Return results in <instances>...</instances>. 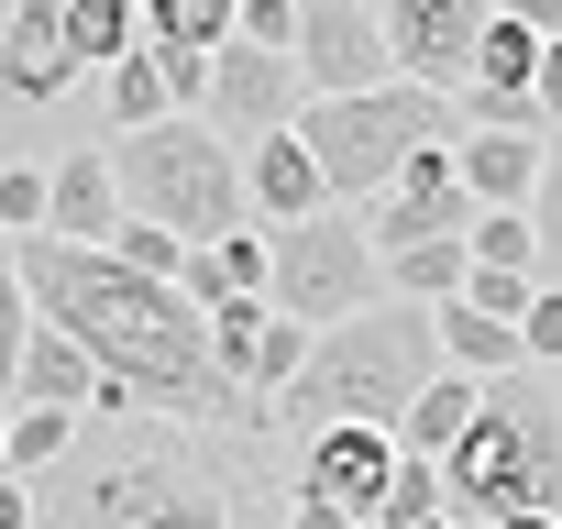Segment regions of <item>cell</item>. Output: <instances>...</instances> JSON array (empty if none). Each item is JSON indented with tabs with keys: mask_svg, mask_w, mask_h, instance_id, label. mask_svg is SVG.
Listing matches in <instances>:
<instances>
[{
	"mask_svg": "<svg viewBox=\"0 0 562 529\" xmlns=\"http://www.w3.org/2000/svg\"><path fill=\"white\" fill-rule=\"evenodd\" d=\"M299 144H310V166H321V188H331V210H364L419 144H452V100L441 89H408V78H386V89H342V100H299V122H288Z\"/></svg>",
	"mask_w": 562,
	"mask_h": 529,
	"instance_id": "cell-6",
	"label": "cell"
},
{
	"mask_svg": "<svg viewBox=\"0 0 562 529\" xmlns=\"http://www.w3.org/2000/svg\"><path fill=\"white\" fill-rule=\"evenodd\" d=\"M299 364H310V331H299V320H265V342H254V353H243V375H232V386H243V408L265 419V397L288 386Z\"/></svg>",
	"mask_w": 562,
	"mask_h": 529,
	"instance_id": "cell-26",
	"label": "cell"
},
{
	"mask_svg": "<svg viewBox=\"0 0 562 529\" xmlns=\"http://www.w3.org/2000/svg\"><path fill=\"white\" fill-rule=\"evenodd\" d=\"M551 386H562V375H551Z\"/></svg>",
	"mask_w": 562,
	"mask_h": 529,
	"instance_id": "cell-44",
	"label": "cell"
},
{
	"mask_svg": "<svg viewBox=\"0 0 562 529\" xmlns=\"http://www.w3.org/2000/svg\"><path fill=\"white\" fill-rule=\"evenodd\" d=\"M288 529H364V518L331 507V496H299V485H288Z\"/></svg>",
	"mask_w": 562,
	"mask_h": 529,
	"instance_id": "cell-39",
	"label": "cell"
},
{
	"mask_svg": "<svg viewBox=\"0 0 562 529\" xmlns=\"http://www.w3.org/2000/svg\"><path fill=\"white\" fill-rule=\"evenodd\" d=\"M310 210H331L310 144H299V133H254V144H243V221H254V232H288V221H310Z\"/></svg>",
	"mask_w": 562,
	"mask_h": 529,
	"instance_id": "cell-14",
	"label": "cell"
},
{
	"mask_svg": "<svg viewBox=\"0 0 562 529\" xmlns=\"http://www.w3.org/2000/svg\"><path fill=\"white\" fill-rule=\"evenodd\" d=\"M0 397H12V408H67V419H89L100 364H89L56 320H34V331H23V353H12V375H0Z\"/></svg>",
	"mask_w": 562,
	"mask_h": 529,
	"instance_id": "cell-16",
	"label": "cell"
},
{
	"mask_svg": "<svg viewBox=\"0 0 562 529\" xmlns=\"http://www.w3.org/2000/svg\"><path fill=\"white\" fill-rule=\"evenodd\" d=\"M375 299H386V264H375V243H364L353 210H310L288 232H265V309L276 320L331 331V320H353Z\"/></svg>",
	"mask_w": 562,
	"mask_h": 529,
	"instance_id": "cell-7",
	"label": "cell"
},
{
	"mask_svg": "<svg viewBox=\"0 0 562 529\" xmlns=\"http://www.w3.org/2000/svg\"><path fill=\"white\" fill-rule=\"evenodd\" d=\"M430 474H441V518L452 529H474V518H562V386L540 364L485 375L463 441Z\"/></svg>",
	"mask_w": 562,
	"mask_h": 529,
	"instance_id": "cell-4",
	"label": "cell"
},
{
	"mask_svg": "<svg viewBox=\"0 0 562 529\" xmlns=\"http://www.w3.org/2000/svg\"><path fill=\"white\" fill-rule=\"evenodd\" d=\"M67 89H78V67L56 34V0H0V144L34 133Z\"/></svg>",
	"mask_w": 562,
	"mask_h": 529,
	"instance_id": "cell-10",
	"label": "cell"
},
{
	"mask_svg": "<svg viewBox=\"0 0 562 529\" xmlns=\"http://www.w3.org/2000/svg\"><path fill=\"white\" fill-rule=\"evenodd\" d=\"M232 45L288 56V45H299V0H232Z\"/></svg>",
	"mask_w": 562,
	"mask_h": 529,
	"instance_id": "cell-34",
	"label": "cell"
},
{
	"mask_svg": "<svg viewBox=\"0 0 562 529\" xmlns=\"http://www.w3.org/2000/svg\"><path fill=\"white\" fill-rule=\"evenodd\" d=\"M199 122L243 155L254 133H288L299 122V67L288 56H265V45H221L210 56V89H199Z\"/></svg>",
	"mask_w": 562,
	"mask_h": 529,
	"instance_id": "cell-12",
	"label": "cell"
},
{
	"mask_svg": "<svg viewBox=\"0 0 562 529\" xmlns=\"http://www.w3.org/2000/svg\"><path fill=\"white\" fill-rule=\"evenodd\" d=\"M452 177H463L474 210H529L540 144H529V133H452Z\"/></svg>",
	"mask_w": 562,
	"mask_h": 529,
	"instance_id": "cell-17",
	"label": "cell"
},
{
	"mask_svg": "<svg viewBox=\"0 0 562 529\" xmlns=\"http://www.w3.org/2000/svg\"><path fill=\"white\" fill-rule=\"evenodd\" d=\"M56 34H67V67H78V78H100V67H122V56L144 45L133 0H56Z\"/></svg>",
	"mask_w": 562,
	"mask_h": 529,
	"instance_id": "cell-21",
	"label": "cell"
},
{
	"mask_svg": "<svg viewBox=\"0 0 562 529\" xmlns=\"http://www.w3.org/2000/svg\"><path fill=\"white\" fill-rule=\"evenodd\" d=\"M34 232H45V166L12 155L0 166V243H34Z\"/></svg>",
	"mask_w": 562,
	"mask_h": 529,
	"instance_id": "cell-32",
	"label": "cell"
},
{
	"mask_svg": "<svg viewBox=\"0 0 562 529\" xmlns=\"http://www.w3.org/2000/svg\"><path fill=\"white\" fill-rule=\"evenodd\" d=\"M430 375H441V353H430V309L375 299V309L310 331V364L265 397V441H310V430H331V419H364V430L397 441V408H408Z\"/></svg>",
	"mask_w": 562,
	"mask_h": 529,
	"instance_id": "cell-3",
	"label": "cell"
},
{
	"mask_svg": "<svg viewBox=\"0 0 562 529\" xmlns=\"http://www.w3.org/2000/svg\"><path fill=\"white\" fill-rule=\"evenodd\" d=\"M529 100H540V122H562V34L529 56Z\"/></svg>",
	"mask_w": 562,
	"mask_h": 529,
	"instance_id": "cell-37",
	"label": "cell"
},
{
	"mask_svg": "<svg viewBox=\"0 0 562 529\" xmlns=\"http://www.w3.org/2000/svg\"><path fill=\"white\" fill-rule=\"evenodd\" d=\"M518 364L562 375V288H529V309H518Z\"/></svg>",
	"mask_w": 562,
	"mask_h": 529,
	"instance_id": "cell-33",
	"label": "cell"
},
{
	"mask_svg": "<svg viewBox=\"0 0 562 529\" xmlns=\"http://www.w3.org/2000/svg\"><path fill=\"white\" fill-rule=\"evenodd\" d=\"M299 100H342V89H386V34H375V0H299Z\"/></svg>",
	"mask_w": 562,
	"mask_h": 529,
	"instance_id": "cell-11",
	"label": "cell"
},
{
	"mask_svg": "<svg viewBox=\"0 0 562 529\" xmlns=\"http://www.w3.org/2000/svg\"><path fill=\"white\" fill-rule=\"evenodd\" d=\"M0 430H12V397H0Z\"/></svg>",
	"mask_w": 562,
	"mask_h": 529,
	"instance_id": "cell-43",
	"label": "cell"
},
{
	"mask_svg": "<svg viewBox=\"0 0 562 529\" xmlns=\"http://www.w3.org/2000/svg\"><path fill=\"white\" fill-rule=\"evenodd\" d=\"M408 529H452V518H408Z\"/></svg>",
	"mask_w": 562,
	"mask_h": 529,
	"instance_id": "cell-42",
	"label": "cell"
},
{
	"mask_svg": "<svg viewBox=\"0 0 562 529\" xmlns=\"http://www.w3.org/2000/svg\"><path fill=\"white\" fill-rule=\"evenodd\" d=\"M518 221H529V254H540L529 277L562 288V122L540 133V177H529V210H518Z\"/></svg>",
	"mask_w": 562,
	"mask_h": 529,
	"instance_id": "cell-22",
	"label": "cell"
},
{
	"mask_svg": "<svg viewBox=\"0 0 562 529\" xmlns=\"http://www.w3.org/2000/svg\"><path fill=\"white\" fill-rule=\"evenodd\" d=\"M529 56H540V34H518V23H496V12H485V34H474V67H463V89H529Z\"/></svg>",
	"mask_w": 562,
	"mask_h": 529,
	"instance_id": "cell-28",
	"label": "cell"
},
{
	"mask_svg": "<svg viewBox=\"0 0 562 529\" xmlns=\"http://www.w3.org/2000/svg\"><path fill=\"white\" fill-rule=\"evenodd\" d=\"M67 441H78V419H67V408H12V430H0V474H23V485H34Z\"/></svg>",
	"mask_w": 562,
	"mask_h": 529,
	"instance_id": "cell-27",
	"label": "cell"
},
{
	"mask_svg": "<svg viewBox=\"0 0 562 529\" xmlns=\"http://www.w3.org/2000/svg\"><path fill=\"white\" fill-rule=\"evenodd\" d=\"M375 34H386V78L452 100L474 67V34H485V0H375Z\"/></svg>",
	"mask_w": 562,
	"mask_h": 529,
	"instance_id": "cell-9",
	"label": "cell"
},
{
	"mask_svg": "<svg viewBox=\"0 0 562 529\" xmlns=\"http://www.w3.org/2000/svg\"><path fill=\"white\" fill-rule=\"evenodd\" d=\"M155 56V78H166V111H199V89H210V56L199 45H144Z\"/></svg>",
	"mask_w": 562,
	"mask_h": 529,
	"instance_id": "cell-35",
	"label": "cell"
},
{
	"mask_svg": "<svg viewBox=\"0 0 562 529\" xmlns=\"http://www.w3.org/2000/svg\"><path fill=\"white\" fill-rule=\"evenodd\" d=\"M474 386H485V375H452V364H441V375H430V386H419V397L397 408V452L441 463V452L463 441V419H474Z\"/></svg>",
	"mask_w": 562,
	"mask_h": 529,
	"instance_id": "cell-20",
	"label": "cell"
},
{
	"mask_svg": "<svg viewBox=\"0 0 562 529\" xmlns=\"http://www.w3.org/2000/svg\"><path fill=\"white\" fill-rule=\"evenodd\" d=\"M111 221H122V188H111V155L100 144H67V155H45V232L56 243H111Z\"/></svg>",
	"mask_w": 562,
	"mask_h": 529,
	"instance_id": "cell-15",
	"label": "cell"
},
{
	"mask_svg": "<svg viewBox=\"0 0 562 529\" xmlns=\"http://www.w3.org/2000/svg\"><path fill=\"white\" fill-rule=\"evenodd\" d=\"M364 243L375 254H408V243H463V221H474V199H463V177H452V144H419L364 210Z\"/></svg>",
	"mask_w": 562,
	"mask_h": 529,
	"instance_id": "cell-8",
	"label": "cell"
},
{
	"mask_svg": "<svg viewBox=\"0 0 562 529\" xmlns=\"http://www.w3.org/2000/svg\"><path fill=\"white\" fill-rule=\"evenodd\" d=\"M430 353H441L452 375H518V331L485 320V309H463V299L430 309Z\"/></svg>",
	"mask_w": 562,
	"mask_h": 529,
	"instance_id": "cell-19",
	"label": "cell"
},
{
	"mask_svg": "<svg viewBox=\"0 0 562 529\" xmlns=\"http://www.w3.org/2000/svg\"><path fill=\"white\" fill-rule=\"evenodd\" d=\"M474 529H562V518H474Z\"/></svg>",
	"mask_w": 562,
	"mask_h": 529,
	"instance_id": "cell-41",
	"label": "cell"
},
{
	"mask_svg": "<svg viewBox=\"0 0 562 529\" xmlns=\"http://www.w3.org/2000/svg\"><path fill=\"white\" fill-rule=\"evenodd\" d=\"M111 188H122V221H155L177 243H221L243 232V155L199 122V111H166L144 133H111Z\"/></svg>",
	"mask_w": 562,
	"mask_h": 529,
	"instance_id": "cell-5",
	"label": "cell"
},
{
	"mask_svg": "<svg viewBox=\"0 0 562 529\" xmlns=\"http://www.w3.org/2000/svg\"><path fill=\"white\" fill-rule=\"evenodd\" d=\"M133 23H144V45H199V56H221V45H232V0H133Z\"/></svg>",
	"mask_w": 562,
	"mask_h": 529,
	"instance_id": "cell-23",
	"label": "cell"
},
{
	"mask_svg": "<svg viewBox=\"0 0 562 529\" xmlns=\"http://www.w3.org/2000/svg\"><path fill=\"white\" fill-rule=\"evenodd\" d=\"M463 264H507V277H529V264H540L529 254V221L518 210H474L463 221Z\"/></svg>",
	"mask_w": 562,
	"mask_h": 529,
	"instance_id": "cell-29",
	"label": "cell"
},
{
	"mask_svg": "<svg viewBox=\"0 0 562 529\" xmlns=\"http://www.w3.org/2000/svg\"><path fill=\"white\" fill-rule=\"evenodd\" d=\"M111 264H133V277H166L177 288V264H188V243L177 232H155V221H111V243H100Z\"/></svg>",
	"mask_w": 562,
	"mask_h": 529,
	"instance_id": "cell-31",
	"label": "cell"
},
{
	"mask_svg": "<svg viewBox=\"0 0 562 529\" xmlns=\"http://www.w3.org/2000/svg\"><path fill=\"white\" fill-rule=\"evenodd\" d=\"M375 264H386V299H408V309H441L463 288V243H408V254H375Z\"/></svg>",
	"mask_w": 562,
	"mask_h": 529,
	"instance_id": "cell-24",
	"label": "cell"
},
{
	"mask_svg": "<svg viewBox=\"0 0 562 529\" xmlns=\"http://www.w3.org/2000/svg\"><path fill=\"white\" fill-rule=\"evenodd\" d=\"M0 529H34V485L23 474H0Z\"/></svg>",
	"mask_w": 562,
	"mask_h": 529,
	"instance_id": "cell-40",
	"label": "cell"
},
{
	"mask_svg": "<svg viewBox=\"0 0 562 529\" xmlns=\"http://www.w3.org/2000/svg\"><path fill=\"white\" fill-rule=\"evenodd\" d=\"M485 12H496V23H518V34H540V45L562 34V0H485Z\"/></svg>",
	"mask_w": 562,
	"mask_h": 529,
	"instance_id": "cell-38",
	"label": "cell"
},
{
	"mask_svg": "<svg viewBox=\"0 0 562 529\" xmlns=\"http://www.w3.org/2000/svg\"><path fill=\"white\" fill-rule=\"evenodd\" d=\"M177 299H188V309L265 299V232L243 221V232H221V243H188V264H177Z\"/></svg>",
	"mask_w": 562,
	"mask_h": 529,
	"instance_id": "cell-18",
	"label": "cell"
},
{
	"mask_svg": "<svg viewBox=\"0 0 562 529\" xmlns=\"http://www.w3.org/2000/svg\"><path fill=\"white\" fill-rule=\"evenodd\" d=\"M12 264H23L34 320H56V331L100 364V397H89L100 419L144 408V419H188V430L265 441V419L221 386L210 331H199V309H188L166 277H133V264H111V254H89V243H56V232L12 243Z\"/></svg>",
	"mask_w": 562,
	"mask_h": 529,
	"instance_id": "cell-1",
	"label": "cell"
},
{
	"mask_svg": "<svg viewBox=\"0 0 562 529\" xmlns=\"http://www.w3.org/2000/svg\"><path fill=\"white\" fill-rule=\"evenodd\" d=\"M408 518H441V474H430L419 452H397V474H386V496H375L364 529H408Z\"/></svg>",
	"mask_w": 562,
	"mask_h": 529,
	"instance_id": "cell-30",
	"label": "cell"
},
{
	"mask_svg": "<svg viewBox=\"0 0 562 529\" xmlns=\"http://www.w3.org/2000/svg\"><path fill=\"white\" fill-rule=\"evenodd\" d=\"M23 331H34V299H23V264H12V243H0V375H12Z\"/></svg>",
	"mask_w": 562,
	"mask_h": 529,
	"instance_id": "cell-36",
	"label": "cell"
},
{
	"mask_svg": "<svg viewBox=\"0 0 562 529\" xmlns=\"http://www.w3.org/2000/svg\"><path fill=\"white\" fill-rule=\"evenodd\" d=\"M34 529H265V507L232 430L122 408L34 474Z\"/></svg>",
	"mask_w": 562,
	"mask_h": 529,
	"instance_id": "cell-2",
	"label": "cell"
},
{
	"mask_svg": "<svg viewBox=\"0 0 562 529\" xmlns=\"http://www.w3.org/2000/svg\"><path fill=\"white\" fill-rule=\"evenodd\" d=\"M386 474H397V441L364 430V419H331V430L299 441V496H331V507H353V518H375Z\"/></svg>",
	"mask_w": 562,
	"mask_h": 529,
	"instance_id": "cell-13",
	"label": "cell"
},
{
	"mask_svg": "<svg viewBox=\"0 0 562 529\" xmlns=\"http://www.w3.org/2000/svg\"><path fill=\"white\" fill-rule=\"evenodd\" d=\"M100 122H111V133L166 122V78H155V56H144V45H133L122 67H100Z\"/></svg>",
	"mask_w": 562,
	"mask_h": 529,
	"instance_id": "cell-25",
	"label": "cell"
}]
</instances>
